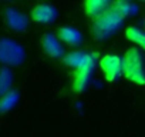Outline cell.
<instances>
[{
	"label": "cell",
	"instance_id": "cell-15",
	"mask_svg": "<svg viewBox=\"0 0 145 137\" xmlns=\"http://www.w3.org/2000/svg\"><path fill=\"white\" fill-rule=\"evenodd\" d=\"M17 100H19L17 92H9L3 97H0V113H5V111L13 109L16 106Z\"/></svg>",
	"mask_w": 145,
	"mask_h": 137
},
{
	"label": "cell",
	"instance_id": "cell-4",
	"mask_svg": "<svg viewBox=\"0 0 145 137\" xmlns=\"http://www.w3.org/2000/svg\"><path fill=\"white\" fill-rule=\"evenodd\" d=\"M95 67V54H90L88 60L78 68H76L74 79H72V90L76 93H83L88 87Z\"/></svg>",
	"mask_w": 145,
	"mask_h": 137
},
{
	"label": "cell",
	"instance_id": "cell-13",
	"mask_svg": "<svg viewBox=\"0 0 145 137\" xmlns=\"http://www.w3.org/2000/svg\"><path fill=\"white\" fill-rule=\"evenodd\" d=\"M125 36L129 41L135 43L137 46H139L142 50H145V32L141 30L139 27L131 26L125 30Z\"/></svg>",
	"mask_w": 145,
	"mask_h": 137
},
{
	"label": "cell",
	"instance_id": "cell-9",
	"mask_svg": "<svg viewBox=\"0 0 145 137\" xmlns=\"http://www.w3.org/2000/svg\"><path fill=\"white\" fill-rule=\"evenodd\" d=\"M110 10H112L117 16H120L122 20L128 16H132L137 13V6L134 3L125 2V0H117V2L110 3Z\"/></svg>",
	"mask_w": 145,
	"mask_h": 137
},
{
	"label": "cell",
	"instance_id": "cell-14",
	"mask_svg": "<svg viewBox=\"0 0 145 137\" xmlns=\"http://www.w3.org/2000/svg\"><path fill=\"white\" fill-rule=\"evenodd\" d=\"M12 83H13V74L10 72V68L2 67L0 68V97H3L5 94L10 92Z\"/></svg>",
	"mask_w": 145,
	"mask_h": 137
},
{
	"label": "cell",
	"instance_id": "cell-5",
	"mask_svg": "<svg viewBox=\"0 0 145 137\" xmlns=\"http://www.w3.org/2000/svg\"><path fill=\"white\" fill-rule=\"evenodd\" d=\"M100 67L107 82H117L122 74V60L117 54H107L100 60Z\"/></svg>",
	"mask_w": 145,
	"mask_h": 137
},
{
	"label": "cell",
	"instance_id": "cell-7",
	"mask_svg": "<svg viewBox=\"0 0 145 137\" xmlns=\"http://www.w3.org/2000/svg\"><path fill=\"white\" fill-rule=\"evenodd\" d=\"M5 16H6V23H7V26L10 29H13L16 32H23V30L27 29L29 22H27L26 16L23 13H20L19 10H16V9H6Z\"/></svg>",
	"mask_w": 145,
	"mask_h": 137
},
{
	"label": "cell",
	"instance_id": "cell-6",
	"mask_svg": "<svg viewBox=\"0 0 145 137\" xmlns=\"http://www.w3.org/2000/svg\"><path fill=\"white\" fill-rule=\"evenodd\" d=\"M57 10L50 5H37L31 10V19L41 24H50L56 20Z\"/></svg>",
	"mask_w": 145,
	"mask_h": 137
},
{
	"label": "cell",
	"instance_id": "cell-10",
	"mask_svg": "<svg viewBox=\"0 0 145 137\" xmlns=\"http://www.w3.org/2000/svg\"><path fill=\"white\" fill-rule=\"evenodd\" d=\"M110 9V3L107 0H87L84 3V12L88 17H98L105 10Z\"/></svg>",
	"mask_w": 145,
	"mask_h": 137
},
{
	"label": "cell",
	"instance_id": "cell-12",
	"mask_svg": "<svg viewBox=\"0 0 145 137\" xmlns=\"http://www.w3.org/2000/svg\"><path fill=\"white\" fill-rule=\"evenodd\" d=\"M90 54L88 53H84V51H72V53H68L67 56L63 57V61L70 66V67H74V68H78L81 67L87 60H88Z\"/></svg>",
	"mask_w": 145,
	"mask_h": 137
},
{
	"label": "cell",
	"instance_id": "cell-8",
	"mask_svg": "<svg viewBox=\"0 0 145 137\" xmlns=\"http://www.w3.org/2000/svg\"><path fill=\"white\" fill-rule=\"evenodd\" d=\"M41 46L44 49V51L51 56V57H61L64 54V50H63V46L60 44V41L56 39L54 34L51 33H46L43 37H41Z\"/></svg>",
	"mask_w": 145,
	"mask_h": 137
},
{
	"label": "cell",
	"instance_id": "cell-2",
	"mask_svg": "<svg viewBox=\"0 0 145 137\" xmlns=\"http://www.w3.org/2000/svg\"><path fill=\"white\" fill-rule=\"evenodd\" d=\"M122 19L120 16H117L112 10H105L103 14H100L98 17H95L91 32L93 36L97 40H107L110 37H112L121 27H122Z\"/></svg>",
	"mask_w": 145,
	"mask_h": 137
},
{
	"label": "cell",
	"instance_id": "cell-3",
	"mask_svg": "<svg viewBox=\"0 0 145 137\" xmlns=\"http://www.w3.org/2000/svg\"><path fill=\"white\" fill-rule=\"evenodd\" d=\"M24 49L14 40L0 39V63L7 66H19L24 61Z\"/></svg>",
	"mask_w": 145,
	"mask_h": 137
},
{
	"label": "cell",
	"instance_id": "cell-1",
	"mask_svg": "<svg viewBox=\"0 0 145 137\" xmlns=\"http://www.w3.org/2000/svg\"><path fill=\"white\" fill-rule=\"evenodd\" d=\"M122 60V74L127 80L145 86V59L138 47H131L125 51Z\"/></svg>",
	"mask_w": 145,
	"mask_h": 137
},
{
	"label": "cell",
	"instance_id": "cell-11",
	"mask_svg": "<svg viewBox=\"0 0 145 137\" xmlns=\"http://www.w3.org/2000/svg\"><path fill=\"white\" fill-rule=\"evenodd\" d=\"M58 37H60L64 43H67V44H70V46H72V47L80 46L81 41H83L81 33H80L78 30H76V29H72V27H61V29L58 30Z\"/></svg>",
	"mask_w": 145,
	"mask_h": 137
}]
</instances>
